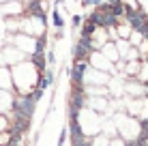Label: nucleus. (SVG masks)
Returning <instances> with one entry per match:
<instances>
[{
    "instance_id": "f257e3e1",
    "label": "nucleus",
    "mask_w": 148,
    "mask_h": 146,
    "mask_svg": "<svg viewBox=\"0 0 148 146\" xmlns=\"http://www.w3.org/2000/svg\"><path fill=\"white\" fill-rule=\"evenodd\" d=\"M13 108H15V116H26V118H30V116H32V110H34V99H32V95L15 99V101H13Z\"/></svg>"
},
{
    "instance_id": "f03ea898",
    "label": "nucleus",
    "mask_w": 148,
    "mask_h": 146,
    "mask_svg": "<svg viewBox=\"0 0 148 146\" xmlns=\"http://www.w3.org/2000/svg\"><path fill=\"white\" fill-rule=\"evenodd\" d=\"M54 24H56L58 28H62V19H60V15L56 13V11H54Z\"/></svg>"
}]
</instances>
